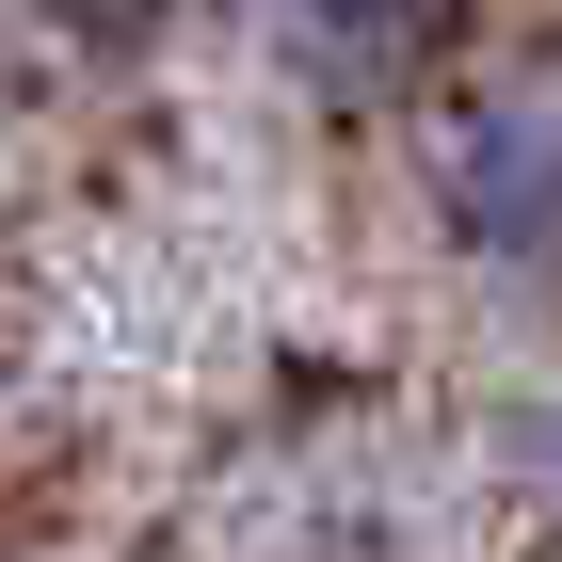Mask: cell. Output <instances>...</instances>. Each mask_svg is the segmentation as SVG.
Wrapping results in <instances>:
<instances>
[{"instance_id":"1","label":"cell","mask_w":562,"mask_h":562,"mask_svg":"<svg viewBox=\"0 0 562 562\" xmlns=\"http://www.w3.org/2000/svg\"><path fill=\"white\" fill-rule=\"evenodd\" d=\"M418 210L450 225V258H482V273H562V97L547 81L450 97L434 145H418Z\"/></svg>"},{"instance_id":"2","label":"cell","mask_w":562,"mask_h":562,"mask_svg":"<svg viewBox=\"0 0 562 562\" xmlns=\"http://www.w3.org/2000/svg\"><path fill=\"white\" fill-rule=\"evenodd\" d=\"M241 16H258V48L290 65V81H322V97L418 81L434 33H450V0H241Z\"/></svg>"},{"instance_id":"3","label":"cell","mask_w":562,"mask_h":562,"mask_svg":"<svg viewBox=\"0 0 562 562\" xmlns=\"http://www.w3.org/2000/svg\"><path fill=\"white\" fill-rule=\"evenodd\" d=\"M515 450H530V482L562 498V402H530V418H515Z\"/></svg>"},{"instance_id":"4","label":"cell","mask_w":562,"mask_h":562,"mask_svg":"<svg viewBox=\"0 0 562 562\" xmlns=\"http://www.w3.org/2000/svg\"><path fill=\"white\" fill-rule=\"evenodd\" d=\"M65 16H81V33H145V0H48V33H65Z\"/></svg>"}]
</instances>
